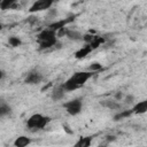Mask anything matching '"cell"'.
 Instances as JSON below:
<instances>
[{
	"instance_id": "12",
	"label": "cell",
	"mask_w": 147,
	"mask_h": 147,
	"mask_svg": "<svg viewBox=\"0 0 147 147\" xmlns=\"http://www.w3.org/2000/svg\"><path fill=\"white\" fill-rule=\"evenodd\" d=\"M63 95H64V88H63L62 85H61V86L56 87V88L53 91L52 99H53V100H60V99L63 98Z\"/></svg>"
},
{
	"instance_id": "10",
	"label": "cell",
	"mask_w": 147,
	"mask_h": 147,
	"mask_svg": "<svg viewBox=\"0 0 147 147\" xmlns=\"http://www.w3.org/2000/svg\"><path fill=\"white\" fill-rule=\"evenodd\" d=\"M91 142H92V137H82L74 145V147H90Z\"/></svg>"
},
{
	"instance_id": "2",
	"label": "cell",
	"mask_w": 147,
	"mask_h": 147,
	"mask_svg": "<svg viewBox=\"0 0 147 147\" xmlns=\"http://www.w3.org/2000/svg\"><path fill=\"white\" fill-rule=\"evenodd\" d=\"M92 76H93V74L90 72V71H80V72H75L70 79H71L75 84H77V85L80 87V86L84 85Z\"/></svg>"
},
{
	"instance_id": "6",
	"label": "cell",
	"mask_w": 147,
	"mask_h": 147,
	"mask_svg": "<svg viewBox=\"0 0 147 147\" xmlns=\"http://www.w3.org/2000/svg\"><path fill=\"white\" fill-rule=\"evenodd\" d=\"M74 17H75V16H74ZM74 17H68V18H65V20H61V21H59V22L52 23V24L49 25V29H51V30H53V31L61 30V29H63V28H64V25H65L67 23L71 22V21L74 20Z\"/></svg>"
},
{
	"instance_id": "5",
	"label": "cell",
	"mask_w": 147,
	"mask_h": 147,
	"mask_svg": "<svg viewBox=\"0 0 147 147\" xmlns=\"http://www.w3.org/2000/svg\"><path fill=\"white\" fill-rule=\"evenodd\" d=\"M54 38H55V31H53L51 29L44 30L37 36V39H38L39 42H42V41H46V40H49V39H54Z\"/></svg>"
},
{
	"instance_id": "22",
	"label": "cell",
	"mask_w": 147,
	"mask_h": 147,
	"mask_svg": "<svg viewBox=\"0 0 147 147\" xmlns=\"http://www.w3.org/2000/svg\"><path fill=\"white\" fill-rule=\"evenodd\" d=\"M100 69H102V65L100 63H98V62H94V63H92L90 65V70H92V71H98Z\"/></svg>"
},
{
	"instance_id": "3",
	"label": "cell",
	"mask_w": 147,
	"mask_h": 147,
	"mask_svg": "<svg viewBox=\"0 0 147 147\" xmlns=\"http://www.w3.org/2000/svg\"><path fill=\"white\" fill-rule=\"evenodd\" d=\"M63 107L67 109V111L70 115H77L82 110V101L79 99H75V100H71V101L64 103Z\"/></svg>"
},
{
	"instance_id": "4",
	"label": "cell",
	"mask_w": 147,
	"mask_h": 147,
	"mask_svg": "<svg viewBox=\"0 0 147 147\" xmlns=\"http://www.w3.org/2000/svg\"><path fill=\"white\" fill-rule=\"evenodd\" d=\"M52 5H53V1H52V0H38V1L33 2V5L30 7L29 11H30V13L41 11V10L48 9Z\"/></svg>"
},
{
	"instance_id": "7",
	"label": "cell",
	"mask_w": 147,
	"mask_h": 147,
	"mask_svg": "<svg viewBox=\"0 0 147 147\" xmlns=\"http://www.w3.org/2000/svg\"><path fill=\"white\" fill-rule=\"evenodd\" d=\"M41 78L42 77L39 72H30L25 78V83L26 84H38V83H40Z\"/></svg>"
},
{
	"instance_id": "26",
	"label": "cell",
	"mask_w": 147,
	"mask_h": 147,
	"mask_svg": "<svg viewBox=\"0 0 147 147\" xmlns=\"http://www.w3.org/2000/svg\"><path fill=\"white\" fill-rule=\"evenodd\" d=\"M99 147H105V146H101V145H100V146H99Z\"/></svg>"
},
{
	"instance_id": "25",
	"label": "cell",
	"mask_w": 147,
	"mask_h": 147,
	"mask_svg": "<svg viewBox=\"0 0 147 147\" xmlns=\"http://www.w3.org/2000/svg\"><path fill=\"white\" fill-rule=\"evenodd\" d=\"M121 98H122V93L121 92H118V93L115 94V99L116 100H121Z\"/></svg>"
},
{
	"instance_id": "15",
	"label": "cell",
	"mask_w": 147,
	"mask_h": 147,
	"mask_svg": "<svg viewBox=\"0 0 147 147\" xmlns=\"http://www.w3.org/2000/svg\"><path fill=\"white\" fill-rule=\"evenodd\" d=\"M65 36H67L69 39H71V40H79V39H82V34H80L79 32L72 31V30H68Z\"/></svg>"
},
{
	"instance_id": "17",
	"label": "cell",
	"mask_w": 147,
	"mask_h": 147,
	"mask_svg": "<svg viewBox=\"0 0 147 147\" xmlns=\"http://www.w3.org/2000/svg\"><path fill=\"white\" fill-rule=\"evenodd\" d=\"M40 44V48L41 49H45V48H49L52 46H54L56 44V38L54 39H49V40H46V41H42V42H39Z\"/></svg>"
},
{
	"instance_id": "8",
	"label": "cell",
	"mask_w": 147,
	"mask_h": 147,
	"mask_svg": "<svg viewBox=\"0 0 147 147\" xmlns=\"http://www.w3.org/2000/svg\"><path fill=\"white\" fill-rule=\"evenodd\" d=\"M132 111L134 114H144V113H147V100H144V101L138 102L132 108Z\"/></svg>"
},
{
	"instance_id": "11",
	"label": "cell",
	"mask_w": 147,
	"mask_h": 147,
	"mask_svg": "<svg viewBox=\"0 0 147 147\" xmlns=\"http://www.w3.org/2000/svg\"><path fill=\"white\" fill-rule=\"evenodd\" d=\"M91 51H92V47H91L90 44H88V45L84 46L83 48H80L79 51H77V52L75 53V56H76V59H83V57H85Z\"/></svg>"
},
{
	"instance_id": "23",
	"label": "cell",
	"mask_w": 147,
	"mask_h": 147,
	"mask_svg": "<svg viewBox=\"0 0 147 147\" xmlns=\"http://www.w3.org/2000/svg\"><path fill=\"white\" fill-rule=\"evenodd\" d=\"M93 38H94V37H93V36H91V34H85V36L83 37V39H84L85 41L90 42V44H91V41L93 40Z\"/></svg>"
},
{
	"instance_id": "21",
	"label": "cell",
	"mask_w": 147,
	"mask_h": 147,
	"mask_svg": "<svg viewBox=\"0 0 147 147\" xmlns=\"http://www.w3.org/2000/svg\"><path fill=\"white\" fill-rule=\"evenodd\" d=\"M10 113V108L7 106V105H1L0 106V115L1 116H5V115H7V114H9Z\"/></svg>"
},
{
	"instance_id": "24",
	"label": "cell",
	"mask_w": 147,
	"mask_h": 147,
	"mask_svg": "<svg viewBox=\"0 0 147 147\" xmlns=\"http://www.w3.org/2000/svg\"><path fill=\"white\" fill-rule=\"evenodd\" d=\"M132 101H133V96H132V95H127V96L125 98V102H126V103H131Z\"/></svg>"
},
{
	"instance_id": "13",
	"label": "cell",
	"mask_w": 147,
	"mask_h": 147,
	"mask_svg": "<svg viewBox=\"0 0 147 147\" xmlns=\"http://www.w3.org/2000/svg\"><path fill=\"white\" fill-rule=\"evenodd\" d=\"M62 87L64 88V91H74V90H77L79 86H78L77 84H75L71 79H68V80L62 85Z\"/></svg>"
},
{
	"instance_id": "20",
	"label": "cell",
	"mask_w": 147,
	"mask_h": 147,
	"mask_svg": "<svg viewBox=\"0 0 147 147\" xmlns=\"http://www.w3.org/2000/svg\"><path fill=\"white\" fill-rule=\"evenodd\" d=\"M9 44H10V46H13V47H17V46L21 45V40H20L17 37H10V38H9Z\"/></svg>"
},
{
	"instance_id": "14",
	"label": "cell",
	"mask_w": 147,
	"mask_h": 147,
	"mask_svg": "<svg viewBox=\"0 0 147 147\" xmlns=\"http://www.w3.org/2000/svg\"><path fill=\"white\" fill-rule=\"evenodd\" d=\"M132 113H133L132 109L131 110H123V111H121V113H118V114H116L114 116V121H119V119H123L125 117H129Z\"/></svg>"
},
{
	"instance_id": "9",
	"label": "cell",
	"mask_w": 147,
	"mask_h": 147,
	"mask_svg": "<svg viewBox=\"0 0 147 147\" xmlns=\"http://www.w3.org/2000/svg\"><path fill=\"white\" fill-rule=\"evenodd\" d=\"M31 142V140L25 137V136H21L18 138H16V140L14 141V146L15 147H26Z\"/></svg>"
},
{
	"instance_id": "16",
	"label": "cell",
	"mask_w": 147,
	"mask_h": 147,
	"mask_svg": "<svg viewBox=\"0 0 147 147\" xmlns=\"http://www.w3.org/2000/svg\"><path fill=\"white\" fill-rule=\"evenodd\" d=\"M105 41V39L102 38V37H94L93 38V40L91 41V44H90V46L92 47V49H94V48H96V47H99L102 42Z\"/></svg>"
},
{
	"instance_id": "1",
	"label": "cell",
	"mask_w": 147,
	"mask_h": 147,
	"mask_svg": "<svg viewBox=\"0 0 147 147\" xmlns=\"http://www.w3.org/2000/svg\"><path fill=\"white\" fill-rule=\"evenodd\" d=\"M51 118L47 116H42L40 114H34L28 119V127L30 129H44L47 123H49Z\"/></svg>"
},
{
	"instance_id": "18",
	"label": "cell",
	"mask_w": 147,
	"mask_h": 147,
	"mask_svg": "<svg viewBox=\"0 0 147 147\" xmlns=\"http://www.w3.org/2000/svg\"><path fill=\"white\" fill-rule=\"evenodd\" d=\"M15 6V1L14 0H3V1H1V3H0V7H1V9H9V8H13Z\"/></svg>"
},
{
	"instance_id": "19",
	"label": "cell",
	"mask_w": 147,
	"mask_h": 147,
	"mask_svg": "<svg viewBox=\"0 0 147 147\" xmlns=\"http://www.w3.org/2000/svg\"><path fill=\"white\" fill-rule=\"evenodd\" d=\"M103 106H106V107H108V108H110V109H118L121 106L118 105V103H116L115 101H106V102H103L102 103Z\"/></svg>"
}]
</instances>
